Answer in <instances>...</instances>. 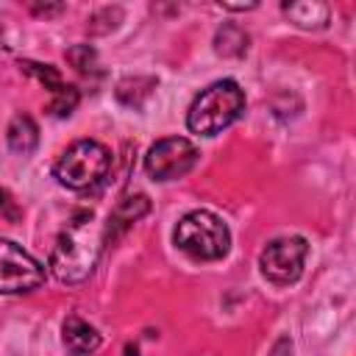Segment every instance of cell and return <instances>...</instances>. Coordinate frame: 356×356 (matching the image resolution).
<instances>
[{
    "instance_id": "12",
    "label": "cell",
    "mask_w": 356,
    "mask_h": 356,
    "mask_svg": "<svg viewBox=\"0 0 356 356\" xmlns=\"http://www.w3.org/2000/svg\"><path fill=\"white\" fill-rule=\"evenodd\" d=\"M248 42H250V36H248L239 25L228 22V25H222V28L217 31V36H214V50H217V56L239 58V56H245Z\"/></svg>"
},
{
    "instance_id": "9",
    "label": "cell",
    "mask_w": 356,
    "mask_h": 356,
    "mask_svg": "<svg viewBox=\"0 0 356 356\" xmlns=\"http://www.w3.org/2000/svg\"><path fill=\"white\" fill-rule=\"evenodd\" d=\"M61 339H64V348L72 353V356H89L100 348V334L95 325H89L83 317L78 314H70L61 325Z\"/></svg>"
},
{
    "instance_id": "6",
    "label": "cell",
    "mask_w": 356,
    "mask_h": 356,
    "mask_svg": "<svg viewBox=\"0 0 356 356\" xmlns=\"http://www.w3.org/2000/svg\"><path fill=\"white\" fill-rule=\"evenodd\" d=\"M44 281V267L11 239H0V295L31 292Z\"/></svg>"
},
{
    "instance_id": "10",
    "label": "cell",
    "mask_w": 356,
    "mask_h": 356,
    "mask_svg": "<svg viewBox=\"0 0 356 356\" xmlns=\"http://www.w3.org/2000/svg\"><path fill=\"white\" fill-rule=\"evenodd\" d=\"M6 139H8V147L19 156H31L39 145V128L33 122L31 114H14L11 122H8V131H6Z\"/></svg>"
},
{
    "instance_id": "18",
    "label": "cell",
    "mask_w": 356,
    "mask_h": 356,
    "mask_svg": "<svg viewBox=\"0 0 356 356\" xmlns=\"http://www.w3.org/2000/svg\"><path fill=\"white\" fill-rule=\"evenodd\" d=\"M61 8H64L61 3H56V6H33V11H36V14H58Z\"/></svg>"
},
{
    "instance_id": "15",
    "label": "cell",
    "mask_w": 356,
    "mask_h": 356,
    "mask_svg": "<svg viewBox=\"0 0 356 356\" xmlns=\"http://www.w3.org/2000/svg\"><path fill=\"white\" fill-rule=\"evenodd\" d=\"M22 70H25L28 75H33L36 81H42V83H44V89H56V86L61 83L58 70H56V67H50V64H33V61H22Z\"/></svg>"
},
{
    "instance_id": "1",
    "label": "cell",
    "mask_w": 356,
    "mask_h": 356,
    "mask_svg": "<svg viewBox=\"0 0 356 356\" xmlns=\"http://www.w3.org/2000/svg\"><path fill=\"white\" fill-rule=\"evenodd\" d=\"M103 248V228L92 211H81L56 239L50 253V270L61 284H81L92 275Z\"/></svg>"
},
{
    "instance_id": "5",
    "label": "cell",
    "mask_w": 356,
    "mask_h": 356,
    "mask_svg": "<svg viewBox=\"0 0 356 356\" xmlns=\"http://www.w3.org/2000/svg\"><path fill=\"white\" fill-rule=\"evenodd\" d=\"M306 253H309V242L303 236H281V239H273L261 256H259V267H261V275L278 286H286V284H295L303 273V261H306Z\"/></svg>"
},
{
    "instance_id": "11",
    "label": "cell",
    "mask_w": 356,
    "mask_h": 356,
    "mask_svg": "<svg viewBox=\"0 0 356 356\" xmlns=\"http://www.w3.org/2000/svg\"><path fill=\"white\" fill-rule=\"evenodd\" d=\"M284 14L289 17L292 25L306 28V31H317L328 25V6L317 3V0H300V3H284Z\"/></svg>"
},
{
    "instance_id": "4",
    "label": "cell",
    "mask_w": 356,
    "mask_h": 356,
    "mask_svg": "<svg viewBox=\"0 0 356 356\" xmlns=\"http://www.w3.org/2000/svg\"><path fill=\"white\" fill-rule=\"evenodd\" d=\"M108 167H111V153L106 145L95 139H78L56 159L53 175L58 178L61 186L72 192H86L108 175Z\"/></svg>"
},
{
    "instance_id": "16",
    "label": "cell",
    "mask_w": 356,
    "mask_h": 356,
    "mask_svg": "<svg viewBox=\"0 0 356 356\" xmlns=\"http://www.w3.org/2000/svg\"><path fill=\"white\" fill-rule=\"evenodd\" d=\"M0 211H3L8 220H17V217H19V211L14 209V203H11V195H8L6 189H0Z\"/></svg>"
},
{
    "instance_id": "2",
    "label": "cell",
    "mask_w": 356,
    "mask_h": 356,
    "mask_svg": "<svg viewBox=\"0 0 356 356\" xmlns=\"http://www.w3.org/2000/svg\"><path fill=\"white\" fill-rule=\"evenodd\" d=\"M245 111V92L236 81H214L206 86L186 111V128L200 136H217L231 122H236Z\"/></svg>"
},
{
    "instance_id": "8",
    "label": "cell",
    "mask_w": 356,
    "mask_h": 356,
    "mask_svg": "<svg viewBox=\"0 0 356 356\" xmlns=\"http://www.w3.org/2000/svg\"><path fill=\"white\" fill-rule=\"evenodd\" d=\"M150 211V197L136 192V195H125L117 200V206L111 209L108 214V222L103 225V245L106 242H114L117 236H122L136 220H142L145 214Z\"/></svg>"
},
{
    "instance_id": "17",
    "label": "cell",
    "mask_w": 356,
    "mask_h": 356,
    "mask_svg": "<svg viewBox=\"0 0 356 356\" xmlns=\"http://www.w3.org/2000/svg\"><path fill=\"white\" fill-rule=\"evenodd\" d=\"M270 356H292V339L289 337H278L273 350H270Z\"/></svg>"
},
{
    "instance_id": "7",
    "label": "cell",
    "mask_w": 356,
    "mask_h": 356,
    "mask_svg": "<svg viewBox=\"0 0 356 356\" xmlns=\"http://www.w3.org/2000/svg\"><path fill=\"white\" fill-rule=\"evenodd\" d=\"M197 161V147L186 136H167L150 145L145 156V172L153 181H172L186 175Z\"/></svg>"
},
{
    "instance_id": "3",
    "label": "cell",
    "mask_w": 356,
    "mask_h": 356,
    "mask_svg": "<svg viewBox=\"0 0 356 356\" xmlns=\"http://www.w3.org/2000/svg\"><path fill=\"white\" fill-rule=\"evenodd\" d=\"M172 242L181 253L195 261H217L231 248V231L214 211L195 209L178 220Z\"/></svg>"
},
{
    "instance_id": "13",
    "label": "cell",
    "mask_w": 356,
    "mask_h": 356,
    "mask_svg": "<svg viewBox=\"0 0 356 356\" xmlns=\"http://www.w3.org/2000/svg\"><path fill=\"white\" fill-rule=\"evenodd\" d=\"M78 100H81L78 89L61 81L56 89H50V103H47V111H50L53 117H70V114L75 111Z\"/></svg>"
},
{
    "instance_id": "14",
    "label": "cell",
    "mask_w": 356,
    "mask_h": 356,
    "mask_svg": "<svg viewBox=\"0 0 356 356\" xmlns=\"http://www.w3.org/2000/svg\"><path fill=\"white\" fill-rule=\"evenodd\" d=\"M67 61H70L81 75H89V72H95V67H97V56H95V50H92L89 44H75V47H70V50H67Z\"/></svg>"
}]
</instances>
